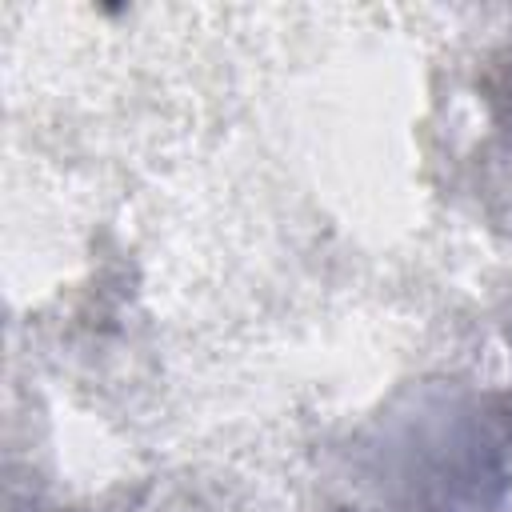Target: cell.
I'll list each match as a JSON object with an SVG mask.
<instances>
[]
</instances>
